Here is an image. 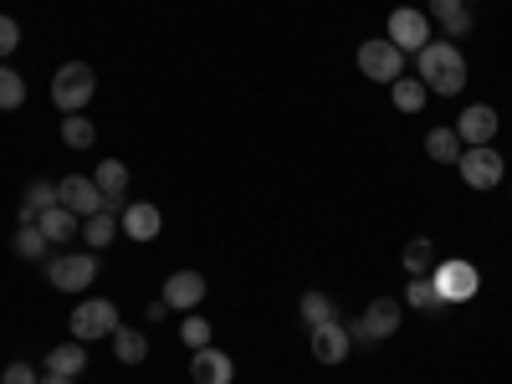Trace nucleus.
<instances>
[{
	"instance_id": "32",
	"label": "nucleus",
	"mask_w": 512,
	"mask_h": 384,
	"mask_svg": "<svg viewBox=\"0 0 512 384\" xmlns=\"http://www.w3.org/2000/svg\"><path fill=\"white\" fill-rule=\"evenodd\" d=\"M41 374L31 364H6V374H0V384H36Z\"/></svg>"
},
{
	"instance_id": "10",
	"label": "nucleus",
	"mask_w": 512,
	"mask_h": 384,
	"mask_svg": "<svg viewBox=\"0 0 512 384\" xmlns=\"http://www.w3.org/2000/svg\"><path fill=\"white\" fill-rule=\"evenodd\" d=\"M395 333H400V303L395 297H374L349 338H395Z\"/></svg>"
},
{
	"instance_id": "4",
	"label": "nucleus",
	"mask_w": 512,
	"mask_h": 384,
	"mask_svg": "<svg viewBox=\"0 0 512 384\" xmlns=\"http://www.w3.org/2000/svg\"><path fill=\"white\" fill-rule=\"evenodd\" d=\"M118 308L108 303V297H88V303H77L72 313V338L77 344H98V338H113L118 333Z\"/></svg>"
},
{
	"instance_id": "9",
	"label": "nucleus",
	"mask_w": 512,
	"mask_h": 384,
	"mask_svg": "<svg viewBox=\"0 0 512 384\" xmlns=\"http://www.w3.org/2000/svg\"><path fill=\"white\" fill-rule=\"evenodd\" d=\"M308 344H313V359H318V364H344L354 338H349V328L338 323V318H328V323L308 328Z\"/></svg>"
},
{
	"instance_id": "28",
	"label": "nucleus",
	"mask_w": 512,
	"mask_h": 384,
	"mask_svg": "<svg viewBox=\"0 0 512 384\" xmlns=\"http://www.w3.org/2000/svg\"><path fill=\"white\" fill-rule=\"evenodd\" d=\"M93 185H98L103 195H128V169H123L118 159H103V164L93 169Z\"/></svg>"
},
{
	"instance_id": "31",
	"label": "nucleus",
	"mask_w": 512,
	"mask_h": 384,
	"mask_svg": "<svg viewBox=\"0 0 512 384\" xmlns=\"http://www.w3.org/2000/svg\"><path fill=\"white\" fill-rule=\"evenodd\" d=\"M16 47H21V26L11 16H0V62H11Z\"/></svg>"
},
{
	"instance_id": "24",
	"label": "nucleus",
	"mask_w": 512,
	"mask_h": 384,
	"mask_svg": "<svg viewBox=\"0 0 512 384\" xmlns=\"http://www.w3.org/2000/svg\"><path fill=\"white\" fill-rule=\"evenodd\" d=\"M390 98H395L400 113H420L431 93H425V82H420V77H400V82H390Z\"/></svg>"
},
{
	"instance_id": "19",
	"label": "nucleus",
	"mask_w": 512,
	"mask_h": 384,
	"mask_svg": "<svg viewBox=\"0 0 512 384\" xmlns=\"http://www.w3.org/2000/svg\"><path fill=\"white\" fill-rule=\"evenodd\" d=\"M11 251L21 256V262H47V251H52V241L41 236L36 226H16V236H11Z\"/></svg>"
},
{
	"instance_id": "34",
	"label": "nucleus",
	"mask_w": 512,
	"mask_h": 384,
	"mask_svg": "<svg viewBox=\"0 0 512 384\" xmlns=\"http://www.w3.org/2000/svg\"><path fill=\"white\" fill-rule=\"evenodd\" d=\"M466 6H472V0H466Z\"/></svg>"
},
{
	"instance_id": "21",
	"label": "nucleus",
	"mask_w": 512,
	"mask_h": 384,
	"mask_svg": "<svg viewBox=\"0 0 512 384\" xmlns=\"http://www.w3.org/2000/svg\"><path fill=\"white\" fill-rule=\"evenodd\" d=\"M93 139H98V128H93L88 113H67L62 118V144L67 149H93Z\"/></svg>"
},
{
	"instance_id": "15",
	"label": "nucleus",
	"mask_w": 512,
	"mask_h": 384,
	"mask_svg": "<svg viewBox=\"0 0 512 384\" xmlns=\"http://www.w3.org/2000/svg\"><path fill=\"white\" fill-rule=\"evenodd\" d=\"M164 303H169V313H175V308H200L205 303V277L200 272L164 277Z\"/></svg>"
},
{
	"instance_id": "8",
	"label": "nucleus",
	"mask_w": 512,
	"mask_h": 384,
	"mask_svg": "<svg viewBox=\"0 0 512 384\" xmlns=\"http://www.w3.org/2000/svg\"><path fill=\"white\" fill-rule=\"evenodd\" d=\"M431 282H436V292H441L446 308L466 303V297H477V287H482V277H477L472 262H441V267L431 272Z\"/></svg>"
},
{
	"instance_id": "30",
	"label": "nucleus",
	"mask_w": 512,
	"mask_h": 384,
	"mask_svg": "<svg viewBox=\"0 0 512 384\" xmlns=\"http://www.w3.org/2000/svg\"><path fill=\"white\" fill-rule=\"evenodd\" d=\"M180 338H185L190 349H205L210 344V318H185L180 323Z\"/></svg>"
},
{
	"instance_id": "26",
	"label": "nucleus",
	"mask_w": 512,
	"mask_h": 384,
	"mask_svg": "<svg viewBox=\"0 0 512 384\" xmlns=\"http://www.w3.org/2000/svg\"><path fill=\"white\" fill-rule=\"evenodd\" d=\"M405 272H410V277H431V272H436V246L425 241V236H415V241L405 246Z\"/></svg>"
},
{
	"instance_id": "23",
	"label": "nucleus",
	"mask_w": 512,
	"mask_h": 384,
	"mask_svg": "<svg viewBox=\"0 0 512 384\" xmlns=\"http://www.w3.org/2000/svg\"><path fill=\"white\" fill-rule=\"evenodd\" d=\"M425 154H431L436 164H456V159H461L456 128H431V134H425Z\"/></svg>"
},
{
	"instance_id": "3",
	"label": "nucleus",
	"mask_w": 512,
	"mask_h": 384,
	"mask_svg": "<svg viewBox=\"0 0 512 384\" xmlns=\"http://www.w3.org/2000/svg\"><path fill=\"white\" fill-rule=\"evenodd\" d=\"M359 72L369 82H384V88H390V82L405 77V52L395 47L390 36H374V41H364V47H359Z\"/></svg>"
},
{
	"instance_id": "17",
	"label": "nucleus",
	"mask_w": 512,
	"mask_h": 384,
	"mask_svg": "<svg viewBox=\"0 0 512 384\" xmlns=\"http://www.w3.org/2000/svg\"><path fill=\"white\" fill-rule=\"evenodd\" d=\"M36 231L47 236L52 246H57V241H72V236H82V216H72L67 205H52V210H41V216H36Z\"/></svg>"
},
{
	"instance_id": "2",
	"label": "nucleus",
	"mask_w": 512,
	"mask_h": 384,
	"mask_svg": "<svg viewBox=\"0 0 512 384\" xmlns=\"http://www.w3.org/2000/svg\"><path fill=\"white\" fill-rule=\"evenodd\" d=\"M93 93H98V72L88 62H62L52 72V103L62 113H82V108L93 103Z\"/></svg>"
},
{
	"instance_id": "14",
	"label": "nucleus",
	"mask_w": 512,
	"mask_h": 384,
	"mask_svg": "<svg viewBox=\"0 0 512 384\" xmlns=\"http://www.w3.org/2000/svg\"><path fill=\"white\" fill-rule=\"evenodd\" d=\"M159 226H164L159 205H144V200L123 205V216H118V231H123V236H134V241H154V236H159Z\"/></svg>"
},
{
	"instance_id": "1",
	"label": "nucleus",
	"mask_w": 512,
	"mask_h": 384,
	"mask_svg": "<svg viewBox=\"0 0 512 384\" xmlns=\"http://www.w3.org/2000/svg\"><path fill=\"white\" fill-rule=\"evenodd\" d=\"M415 77L425 82V93H441V98H456L466 88V57L456 41H431V47L415 52Z\"/></svg>"
},
{
	"instance_id": "20",
	"label": "nucleus",
	"mask_w": 512,
	"mask_h": 384,
	"mask_svg": "<svg viewBox=\"0 0 512 384\" xmlns=\"http://www.w3.org/2000/svg\"><path fill=\"white\" fill-rule=\"evenodd\" d=\"M47 369H52V374H67V379H77L82 369H88V349H82L77 338H72V344H62V349H52V354H47Z\"/></svg>"
},
{
	"instance_id": "12",
	"label": "nucleus",
	"mask_w": 512,
	"mask_h": 384,
	"mask_svg": "<svg viewBox=\"0 0 512 384\" xmlns=\"http://www.w3.org/2000/svg\"><path fill=\"white\" fill-rule=\"evenodd\" d=\"M236 379V364H231V354H221V349H195L190 354V384H231Z\"/></svg>"
},
{
	"instance_id": "13",
	"label": "nucleus",
	"mask_w": 512,
	"mask_h": 384,
	"mask_svg": "<svg viewBox=\"0 0 512 384\" xmlns=\"http://www.w3.org/2000/svg\"><path fill=\"white\" fill-rule=\"evenodd\" d=\"M492 134H497V113H492L487 103H472V108L456 118V139H461V149L492 144Z\"/></svg>"
},
{
	"instance_id": "27",
	"label": "nucleus",
	"mask_w": 512,
	"mask_h": 384,
	"mask_svg": "<svg viewBox=\"0 0 512 384\" xmlns=\"http://www.w3.org/2000/svg\"><path fill=\"white\" fill-rule=\"evenodd\" d=\"M21 103H26V77L0 62V113H16Z\"/></svg>"
},
{
	"instance_id": "5",
	"label": "nucleus",
	"mask_w": 512,
	"mask_h": 384,
	"mask_svg": "<svg viewBox=\"0 0 512 384\" xmlns=\"http://www.w3.org/2000/svg\"><path fill=\"white\" fill-rule=\"evenodd\" d=\"M47 277L57 292H88L93 277H98V251H67V256H52L47 262Z\"/></svg>"
},
{
	"instance_id": "29",
	"label": "nucleus",
	"mask_w": 512,
	"mask_h": 384,
	"mask_svg": "<svg viewBox=\"0 0 512 384\" xmlns=\"http://www.w3.org/2000/svg\"><path fill=\"white\" fill-rule=\"evenodd\" d=\"M297 318H303L308 328H318V323L333 318V303H328L323 292H303V303H297Z\"/></svg>"
},
{
	"instance_id": "6",
	"label": "nucleus",
	"mask_w": 512,
	"mask_h": 384,
	"mask_svg": "<svg viewBox=\"0 0 512 384\" xmlns=\"http://www.w3.org/2000/svg\"><path fill=\"white\" fill-rule=\"evenodd\" d=\"M456 169H461V180L472 185V190H497V185H502V175H507V164H502V154H497L492 144H477V149H461Z\"/></svg>"
},
{
	"instance_id": "18",
	"label": "nucleus",
	"mask_w": 512,
	"mask_h": 384,
	"mask_svg": "<svg viewBox=\"0 0 512 384\" xmlns=\"http://www.w3.org/2000/svg\"><path fill=\"white\" fill-rule=\"evenodd\" d=\"M113 354H118L123 364H144V359H149V338H144L139 328L118 323V333H113Z\"/></svg>"
},
{
	"instance_id": "11",
	"label": "nucleus",
	"mask_w": 512,
	"mask_h": 384,
	"mask_svg": "<svg viewBox=\"0 0 512 384\" xmlns=\"http://www.w3.org/2000/svg\"><path fill=\"white\" fill-rule=\"evenodd\" d=\"M57 205H67L72 216L88 221V216H98V210H103V190H98L88 175H67V180L57 185Z\"/></svg>"
},
{
	"instance_id": "7",
	"label": "nucleus",
	"mask_w": 512,
	"mask_h": 384,
	"mask_svg": "<svg viewBox=\"0 0 512 384\" xmlns=\"http://www.w3.org/2000/svg\"><path fill=\"white\" fill-rule=\"evenodd\" d=\"M384 36L395 41L400 52H420V47H431V16L425 11H415V6H400V11H390V26H384Z\"/></svg>"
},
{
	"instance_id": "16",
	"label": "nucleus",
	"mask_w": 512,
	"mask_h": 384,
	"mask_svg": "<svg viewBox=\"0 0 512 384\" xmlns=\"http://www.w3.org/2000/svg\"><path fill=\"white\" fill-rule=\"evenodd\" d=\"M431 16L441 31H446V41H461L466 31H472V6H466V0H431Z\"/></svg>"
},
{
	"instance_id": "22",
	"label": "nucleus",
	"mask_w": 512,
	"mask_h": 384,
	"mask_svg": "<svg viewBox=\"0 0 512 384\" xmlns=\"http://www.w3.org/2000/svg\"><path fill=\"white\" fill-rule=\"evenodd\" d=\"M405 303H410V308H420V313H446V303H441V292H436V282H431V277H410Z\"/></svg>"
},
{
	"instance_id": "25",
	"label": "nucleus",
	"mask_w": 512,
	"mask_h": 384,
	"mask_svg": "<svg viewBox=\"0 0 512 384\" xmlns=\"http://www.w3.org/2000/svg\"><path fill=\"white\" fill-rule=\"evenodd\" d=\"M113 236H118V216H108V210H98V216L82 221V241H88V251H103Z\"/></svg>"
},
{
	"instance_id": "33",
	"label": "nucleus",
	"mask_w": 512,
	"mask_h": 384,
	"mask_svg": "<svg viewBox=\"0 0 512 384\" xmlns=\"http://www.w3.org/2000/svg\"><path fill=\"white\" fill-rule=\"evenodd\" d=\"M36 384H77V379H67V374H52V369H47V374H41Z\"/></svg>"
}]
</instances>
